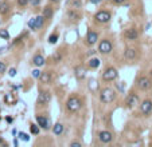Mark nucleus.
Returning a JSON list of instances; mask_svg holds the SVG:
<instances>
[{
  "mask_svg": "<svg viewBox=\"0 0 152 147\" xmlns=\"http://www.w3.org/2000/svg\"><path fill=\"white\" fill-rule=\"evenodd\" d=\"M30 131H31L32 135H38L39 134V124L31 123V126H30Z\"/></svg>",
  "mask_w": 152,
  "mask_h": 147,
  "instance_id": "23",
  "label": "nucleus"
},
{
  "mask_svg": "<svg viewBox=\"0 0 152 147\" xmlns=\"http://www.w3.org/2000/svg\"><path fill=\"white\" fill-rule=\"evenodd\" d=\"M139 103H140V99H139V96L136 95V94H129L125 99V106L128 107V108H133V107H136Z\"/></svg>",
  "mask_w": 152,
  "mask_h": 147,
  "instance_id": "7",
  "label": "nucleus"
},
{
  "mask_svg": "<svg viewBox=\"0 0 152 147\" xmlns=\"http://www.w3.org/2000/svg\"><path fill=\"white\" fill-rule=\"evenodd\" d=\"M0 24H1V19H0Z\"/></svg>",
  "mask_w": 152,
  "mask_h": 147,
  "instance_id": "42",
  "label": "nucleus"
},
{
  "mask_svg": "<svg viewBox=\"0 0 152 147\" xmlns=\"http://www.w3.org/2000/svg\"><path fill=\"white\" fill-rule=\"evenodd\" d=\"M6 70H7L6 63H4V62H0V75H1V74H4V72H6Z\"/></svg>",
  "mask_w": 152,
  "mask_h": 147,
  "instance_id": "30",
  "label": "nucleus"
},
{
  "mask_svg": "<svg viewBox=\"0 0 152 147\" xmlns=\"http://www.w3.org/2000/svg\"><path fill=\"white\" fill-rule=\"evenodd\" d=\"M124 36H125L127 40H136L139 38V32L136 28H129L124 32Z\"/></svg>",
  "mask_w": 152,
  "mask_h": 147,
  "instance_id": "12",
  "label": "nucleus"
},
{
  "mask_svg": "<svg viewBox=\"0 0 152 147\" xmlns=\"http://www.w3.org/2000/svg\"><path fill=\"white\" fill-rule=\"evenodd\" d=\"M30 3V0H18V6L19 7H26Z\"/></svg>",
  "mask_w": 152,
  "mask_h": 147,
  "instance_id": "31",
  "label": "nucleus"
},
{
  "mask_svg": "<svg viewBox=\"0 0 152 147\" xmlns=\"http://www.w3.org/2000/svg\"><path fill=\"white\" fill-rule=\"evenodd\" d=\"M67 17H69L70 20H77V19H79V14L78 12H76V9H73V11H69Z\"/></svg>",
  "mask_w": 152,
  "mask_h": 147,
  "instance_id": "22",
  "label": "nucleus"
},
{
  "mask_svg": "<svg viewBox=\"0 0 152 147\" xmlns=\"http://www.w3.org/2000/svg\"><path fill=\"white\" fill-rule=\"evenodd\" d=\"M114 98H116V94H114V91L112 88H109V87L104 88L103 91L100 93V100L105 104L112 103V102L114 100Z\"/></svg>",
  "mask_w": 152,
  "mask_h": 147,
  "instance_id": "2",
  "label": "nucleus"
},
{
  "mask_svg": "<svg viewBox=\"0 0 152 147\" xmlns=\"http://www.w3.org/2000/svg\"><path fill=\"white\" fill-rule=\"evenodd\" d=\"M41 74H42V72L39 71V70H34V71H32V76H34V78H39V76H41Z\"/></svg>",
  "mask_w": 152,
  "mask_h": 147,
  "instance_id": "33",
  "label": "nucleus"
},
{
  "mask_svg": "<svg viewBox=\"0 0 152 147\" xmlns=\"http://www.w3.org/2000/svg\"><path fill=\"white\" fill-rule=\"evenodd\" d=\"M8 75L11 76V78H14V76L16 75V70H15V68H11V70L8 71Z\"/></svg>",
  "mask_w": 152,
  "mask_h": 147,
  "instance_id": "36",
  "label": "nucleus"
},
{
  "mask_svg": "<svg viewBox=\"0 0 152 147\" xmlns=\"http://www.w3.org/2000/svg\"><path fill=\"white\" fill-rule=\"evenodd\" d=\"M111 17H112L111 12H108V11H98L96 15H94V20H96L97 23L105 24V23H108V22L111 20Z\"/></svg>",
  "mask_w": 152,
  "mask_h": 147,
  "instance_id": "5",
  "label": "nucleus"
},
{
  "mask_svg": "<svg viewBox=\"0 0 152 147\" xmlns=\"http://www.w3.org/2000/svg\"><path fill=\"white\" fill-rule=\"evenodd\" d=\"M0 38L1 39H6V40H8L9 39V34L7 29H0Z\"/></svg>",
  "mask_w": 152,
  "mask_h": 147,
  "instance_id": "26",
  "label": "nucleus"
},
{
  "mask_svg": "<svg viewBox=\"0 0 152 147\" xmlns=\"http://www.w3.org/2000/svg\"><path fill=\"white\" fill-rule=\"evenodd\" d=\"M35 20H36V29L42 28V26H43V23H44V16H43V15L35 17Z\"/></svg>",
  "mask_w": 152,
  "mask_h": 147,
  "instance_id": "24",
  "label": "nucleus"
},
{
  "mask_svg": "<svg viewBox=\"0 0 152 147\" xmlns=\"http://www.w3.org/2000/svg\"><path fill=\"white\" fill-rule=\"evenodd\" d=\"M97 40H98V34L94 31H89L88 35H86V44L93 46V44L97 43Z\"/></svg>",
  "mask_w": 152,
  "mask_h": 147,
  "instance_id": "14",
  "label": "nucleus"
},
{
  "mask_svg": "<svg viewBox=\"0 0 152 147\" xmlns=\"http://www.w3.org/2000/svg\"><path fill=\"white\" fill-rule=\"evenodd\" d=\"M19 138H20V139H23L24 142H28V141H30L28 135H27V134H24V133H19Z\"/></svg>",
  "mask_w": 152,
  "mask_h": 147,
  "instance_id": "32",
  "label": "nucleus"
},
{
  "mask_svg": "<svg viewBox=\"0 0 152 147\" xmlns=\"http://www.w3.org/2000/svg\"><path fill=\"white\" fill-rule=\"evenodd\" d=\"M61 59H62V56H61V54H59V52H55V54L53 55V60L55 62V63L61 62Z\"/></svg>",
  "mask_w": 152,
  "mask_h": 147,
  "instance_id": "29",
  "label": "nucleus"
},
{
  "mask_svg": "<svg viewBox=\"0 0 152 147\" xmlns=\"http://www.w3.org/2000/svg\"><path fill=\"white\" fill-rule=\"evenodd\" d=\"M53 133L54 135H61L62 133H63V124L62 123H55L53 127Z\"/></svg>",
  "mask_w": 152,
  "mask_h": 147,
  "instance_id": "19",
  "label": "nucleus"
},
{
  "mask_svg": "<svg viewBox=\"0 0 152 147\" xmlns=\"http://www.w3.org/2000/svg\"><path fill=\"white\" fill-rule=\"evenodd\" d=\"M39 3H41V0H30V4H31V6H34V7L39 6Z\"/></svg>",
  "mask_w": 152,
  "mask_h": 147,
  "instance_id": "35",
  "label": "nucleus"
},
{
  "mask_svg": "<svg viewBox=\"0 0 152 147\" xmlns=\"http://www.w3.org/2000/svg\"><path fill=\"white\" fill-rule=\"evenodd\" d=\"M113 1H114L116 4H123V3H125L127 0H113Z\"/></svg>",
  "mask_w": 152,
  "mask_h": 147,
  "instance_id": "37",
  "label": "nucleus"
},
{
  "mask_svg": "<svg viewBox=\"0 0 152 147\" xmlns=\"http://www.w3.org/2000/svg\"><path fill=\"white\" fill-rule=\"evenodd\" d=\"M12 120H14V119H12L11 116H8V118H7V122H8V123H12Z\"/></svg>",
  "mask_w": 152,
  "mask_h": 147,
  "instance_id": "39",
  "label": "nucleus"
},
{
  "mask_svg": "<svg viewBox=\"0 0 152 147\" xmlns=\"http://www.w3.org/2000/svg\"><path fill=\"white\" fill-rule=\"evenodd\" d=\"M11 11V6L7 0H1L0 1V15H7Z\"/></svg>",
  "mask_w": 152,
  "mask_h": 147,
  "instance_id": "17",
  "label": "nucleus"
},
{
  "mask_svg": "<svg viewBox=\"0 0 152 147\" xmlns=\"http://www.w3.org/2000/svg\"><path fill=\"white\" fill-rule=\"evenodd\" d=\"M140 111L143 115L148 116L149 114L152 113V100H149V99H145V100H143V103L140 104Z\"/></svg>",
  "mask_w": 152,
  "mask_h": 147,
  "instance_id": "10",
  "label": "nucleus"
},
{
  "mask_svg": "<svg viewBox=\"0 0 152 147\" xmlns=\"http://www.w3.org/2000/svg\"><path fill=\"white\" fill-rule=\"evenodd\" d=\"M81 146H82V144L79 143V142H77V141H73L70 143V147H81Z\"/></svg>",
  "mask_w": 152,
  "mask_h": 147,
  "instance_id": "34",
  "label": "nucleus"
},
{
  "mask_svg": "<svg viewBox=\"0 0 152 147\" xmlns=\"http://www.w3.org/2000/svg\"><path fill=\"white\" fill-rule=\"evenodd\" d=\"M112 49H113V44L109 39H104V40L100 42L98 44V52L100 54H111Z\"/></svg>",
  "mask_w": 152,
  "mask_h": 147,
  "instance_id": "4",
  "label": "nucleus"
},
{
  "mask_svg": "<svg viewBox=\"0 0 152 147\" xmlns=\"http://www.w3.org/2000/svg\"><path fill=\"white\" fill-rule=\"evenodd\" d=\"M44 63H46V60H44L43 55H41V54H36L35 56L32 58V64L35 67H42Z\"/></svg>",
  "mask_w": 152,
  "mask_h": 147,
  "instance_id": "16",
  "label": "nucleus"
},
{
  "mask_svg": "<svg viewBox=\"0 0 152 147\" xmlns=\"http://www.w3.org/2000/svg\"><path fill=\"white\" fill-rule=\"evenodd\" d=\"M117 75H119V72H117V70L114 68V67H108V68L103 72V80L104 82H113L114 79L117 78Z\"/></svg>",
  "mask_w": 152,
  "mask_h": 147,
  "instance_id": "3",
  "label": "nucleus"
},
{
  "mask_svg": "<svg viewBox=\"0 0 152 147\" xmlns=\"http://www.w3.org/2000/svg\"><path fill=\"white\" fill-rule=\"evenodd\" d=\"M74 75H76V78L78 79V80H82V79L86 78V70L84 66H77L76 68H74Z\"/></svg>",
  "mask_w": 152,
  "mask_h": 147,
  "instance_id": "13",
  "label": "nucleus"
},
{
  "mask_svg": "<svg viewBox=\"0 0 152 147\" xmlns=\"http://www.w3.org/2000/svg\"><path fill=\"white\" fill-rule=\"evenodd\" d=\"M50 100H51V94L49 91H39L38 100H36L39 106H46L50 103Z\"/></svg>",
  "mask_w": 152,
  "mask_h": 147,
  "instance_id": "6",
  "label": "nucleus"
},
{
  "mask_svg": "<svg viewBox=\"0 0 152 147\" xmlns=\"http://www.w3.org/2000/svg\"><path fill=\"white\" fill-rule=\"evenodd\" d=\"M57 42H58V34H51L50 35V38H49V43L50 44H55Z\"/></svg>",
  "mask_w": 152,
  "mask_h": 147,
  "instance_id": "25",
  "label": "nucleus"
},
{
  "mask_svg": "<svg viewBox=\"0 0 152 147\" xmlns=\"http://www.w3.org/2000/svg\"><path fill=\"white\" fill-rule=\"evenodd\" d=\"M28 28L30 29H34V31L36 29V20H35V19H31V20L28 22Z\"/></svg>",
  "mask_w": 152,
  "mask_h": 147,
  "instance_id": "27",
  "label": "nucleus"
},
{
  "mask_svg": "<svg viewBox=\"0 0 152 147\" xmlns=\"http://www.w3.org/2000/svg\"><path fill=\"white\" fill-rule=\"evenodd\" d=\"M103 1V0H90V3H93V4H100Z\"/></svg>",
  "mask_w": 152,
  "mask_h": 147,
  "instance_id": "38",
  "label": "nucleus"
},
{
  "mask_svg": "<svg viewBox=\"0 0 152 147\" xmlns=\"http://www.w3.org/2000/svg\"><path fill=\"white\" fill-rule=\"evenodd\" d=\"M44 16V19H50V17L53 16V8L50 6H46L43 8V14H42Z\"/></svg>",
  "mask_w": 152,
  "mask_h": 147,
  "instance_id": "21",
  "label": "nucleus"
},
{
  "mask_svg": "<svg viewBox=\"0 0 152 147\" xmlns=\"http://www.w3.org/2000/svg\"><path fill=\"white\" fill-rule=\"evenodd\" d=\"M3 143H4V142H3V139L0 138V144H3Z\"/></svg>",
  "mask_w": 152,
  "mask_h": 147,
  "instance_id": "41",
  "label": "nucleus"
},
{
  "mask_svg": "<svg viewBox=\"0 0 152 147\" xmlns=\"http://www.w3.org/2000/svg\"><path fill=\"white\" fill-rule=\"evenodd\" d=\"M36 122H38L39 127H42L43 130H50L51 128V122L47 116H42V115H38L36 116Z\"/></svg>",
  "mask_w": 152,
  "mask_h": 147,
  "instance_id": "11",
  "label": "nucleus"
},
{
  "mask_svg": "<svg viewBox=\"0 0 152 147\" xmlns=\"http://www.w3.org/2000/svg\"><path fill=\"white\" fill-rule=\"evenodd\" d=\"M137 87L140 90H143V91L149 90V87H151V79L148 76H140L137 79Z\"/></svg>",
  "mask_w": 152,
  "mask_h": 147,
  "instance_id": "9",
  "label": "nucleus"
},
{
  "mask_svg": "<svg viewBox=\"0 0 152 147\" xmlns=\"http://www.w3.org/2000/svg\"><path fill=\"white\" fill-rule=\"evenodd\" d=\"M71 6H73V8H74V9L81 8V6H82L81 0H73V3H71Z\"/></svg>",
  "mask_w": 152,
  "mask_h": 147,
  "instance_id": "28",
  "label": "nucleus"
},
{
  "mask_svg": "<svg viewBox=\"0 0 152 147\" xmlns=\"http://www.w3.org/2000/svg\"><path fill=\"white\" fill-rule=\"evenodd\" d=\"M39 79H41V82L43 84H50V83H51V79H53V76H51V72H50V71L42 72L41 76H39Z\"/></svg>",
  "mask_w": 152,
  "mask_h": 147,
  "instance_id": "18",
  "label": "nucleus"
},
{
  "mask_svg": "<svg viewBox=\"0 0 152 147\" xmlns=\"http://www.w3.org/2000/svg\"><path fill=\"white\" fill-rule=\"evenodd\" d=\"M100 64H101V60H100L98 58H93L88 62V66L90 67V68H98Z\"/></svg>",
  "mask_w": 152,
  "mask_h": 147,
  "instance_id": "20",
  "label": "nucleus"
},
{
  "mask_svg": "<svg viewBox=\"0 0 152 147\" xmlns=\"http://www.w3.org/2000/svg\"><path fill=\"white\" fill-rule=\"evenodd\" d=\"M98 139L101 143H111L113 141V134L108 130H104V131H100L98 133Z\"/></svg>",
  "mask_w": 152,
  "mask_h": 147,
  "instance_id": "8",
  "label": "nucleus"
},
{
  "mask_svg": "<svg viewBox=\"0 0 152 147\" xmlns=\"http://www.w3.org/2000/svg\"><path fill=\"white\" fill-rule=\"evenodd\" d=\"M82 106V102L78 96H70V98L67 99L66 102V108L67 111H70V113H77Z\"/></svg>",
  "mask_w": 152,
  "mask_h": 147,
  "instance_id": "1",
  "label": "nucleus"
},
{
  "mask_svg": "<svg viewBox=\"0 0 152 147\" xmlns=\"http://www.w3.org/2000/svg\"><path fill=\"white\" fill-rule=\"evenodd\" d=\"M124 58H125V60L128 62H132L136 59V51H135L133 48H125V51H124Z\"/></svg>",
  "mask_w": 152,
  "mask_h": 147,
  "instance_id": "15",
  "label": "nucleus"
},
{
  "mask_svg": "<svg viewBox=\"0 0 152 147\" xmlns=\"http://www.w3.org/2000/svg\"><path fill=\"white\" fill-rule=\"evenodd\" d=\"M50 1H51V3H59L61 0H50Z\"/></svg>",
  "mask_w": 152,
  "mask_h": 147,
  "instance_id": "40",
  "label": "nucleus"
}]
</instances>
